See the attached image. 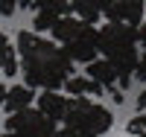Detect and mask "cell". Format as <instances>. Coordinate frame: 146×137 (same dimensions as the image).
<instances>
[{"label": "cell", "instance_id": "1", "mask_svg": "<svg viewBox=\"0 0 146 137\" xmlns=\"http://www.w3.org/2000/svg\"><path fill=\"white\" fill-rule=\"evenodd\" d=\"M15 53L21 61L27 88H44V91H62L64 82L73 76V61L64 56V50L41 38L38 32L21 29L15 38Z\"/></svg>", "mask_w": 146, "mask_h": 137}, {"label": "cell", "instance_id": "2", "mask_svg": "<svg viewBox=\"0 0 146 137\" xmlns=\"http://www.w3.org/2000/svg\"><path fill=\"white\" fill-rule=\"evenodd\" d=\"M100 53L117 73V88H126L135 76L140 50H137V29L126 23H105L100 29Z\"/></svg>", "mask_w": 146, "mask_h": 137}, {"label": "cell", "instance_id": "3", "mask_svg": "<svg viewBox=\"0 0 146 137\" xmlns=\"http://www.w3.org/2000/svg\"><path fill=\"white\" fill-rule=\"evenodd\" d=\"M50 32H53V38L62 44L64 56L73 64H91V61L100 56V29L91 26V23H82L76 18L64 15Z\"/></svg>", "mask_w": 146, "mask_h": 137}, {"label": "cell", "instance_id": "4", "mask_svg": "<svg viewBox=\"0 0 146 137\" xmlns=\"http://www.w3.org/2000/svg\"><path fill=\"white\" fill-rule=\"evenodd\" d=\"M62 122H64V131H70L73 137H105L114 126V114L88 96L82 99L67 96V114Z\"/></svg>", "mask_w": 146, "mask_h": 137}, {"label": "cell", "instance_id": "5", "mask_svg": "<svg viewBox=\"0 0 146 137\" xmlns=\"http://www.w3.org/2000/svg\"><path fill=\"white\" fill-rule=\"evenodd\" d=\"M6 131L12 137H58V126L47 120L38 108H27L6 117Z\"/></svg>", "mask_w": 146, "mask_h": 137}, {"label": "cell", "instance_id": "6", "mask_svg": "<svg viewBox=\"0 0 146 137\" xmlns=\"http://www.w3.org/2000/svg\"><path fill=\"white\" fill-rule=\"evenodd\" d=\"M96 3L108 23H126L137 29V23L146 15V0H96Z\"/></svg>", "mask_w": 146, "mask_h": 137}, {"label": "cell", "instance_id": "7", "mask_svg": "<svg viewBox=\"0 0 146 137\" xmlns=\"http://www.w3.org/2000/svg\"><path fill=\"white\" fill-rule=\"evenodd\" d=\"M38 111H41L47 120L62 122L64 114H67V96L58 93V91H44V93L38 96Z\"/></svg>", "mask_w": 146, "mask_h": 137}, {"label": "cell", "instance_id": "8", "mask_svg": "<svg viewBox=\"0 0 146 137\" xmlns=\"http://www.w3.org/2000/svg\"><path fill=\"white\" fill-rule=\"evenodd\" d=\"M85 73H88V79H91L94 85H100L102 91L117 88V73H114V67L108 64L105 58H94L91 64H85Z\"/></svg>", "mask_w": 146, "mask_h": 137}, {"label": "cell", "instance_id": "9", "mask_svg": "<svg viewBox=\"0 0 146 137\" xmlns=\"http://www.w3.org/2000/svg\"><path fill=\"white\" fill-rule=\"evenodd\" d=\"M35 102V91L27 88V85H12V88H6V96H3V105L9 114H18V111H27L32 108Z\"/></svg>", "mask_w": 146, "mask_h": 137}, {"label": "cell", "instance_id": "10", "mask_svg": "<svg viewBox=\"0 0 146 137\" xmlns=\"http://www.w3.org/2000/svg\"><path fill=\"white\" fill-rule=\"evenodd\" d=\"M67 6H70V12H73V15H76V21L91 23V26L102 18L100 3H96V0H67Z\"/></svg>", "mask_w": 146, "mask_h": 137}, {"label": "cell", "instance_id": "11", "mask_svg": "<svg viewBox=\"0 0 146 137\" xmlns=\"http://www.w3.org/2000/svg\"><path fill=\"white\" fill-rule=\"evenodd\" d=\"M0 73H6V76L18 73V53H15V44L9 41L6 32H0Z\"/></svg>", "mask_w": 146, "mask_h": 137}, {"label": "cell", "instance_id": "12", "mask_svg": "<svg viewBox=\"0 0 146 137\" xmlns=\"http://www.w3.org/2000/svg\"><path fill=\"white\" fill-rule=\"evenodd\" d=\"M64 91L70 93V99H82V96H91V93H102V88L94 85L88 76H70L64 82Z\"/></svg>", "mask_w": 146, "mask_h": 137}, {"label": "cell", "instance_id": "13", "mask_svg": "<svg viewBox=\"0 0 146 137\" xmlns=\"http://www.w3.org/2000/svg\"><path fill=\"white\" fill-rule=\"evenodd\" d=\"M29 9L44 12V15H53V18H64L70 12L67 0H29Z\"/></svg>", "mask_w": 146, "mask_h": 137}, {"label": "cell", "instance_id": "14", "mask_svg": "<svg viewBox=\"0 0 146 137\" xmlns=\"http://www.w3.org/2000/svg\"><path fill=\"white\" fill-rule=\"evenodd\" d=\"M126 131H129L131 137H146V114H137L135 120H129Z\"/></svg>", "mask_w": 146, "mask_h": 137}, {"label": "cell", "instance_id": "15", "mask_svg": "<svg viewBox=\"0 0 146 137\" xmlns=\"http://www.w3.org/2000/svg\"><path fill=\"white\" fill-rule=\"evenodd\" d=\"M21 6H23V9H29V0H0V15L9 18V15H15Z\"/></svg>", "mask_w": 146, "mask_h": 137}, {"label": "cell", "instance_id": "16", "mask_svg": "<svg viewBox=\"0 0 146 137\" xmlns=\"http://www.w3.org/2000/svg\"><path fill=\"white\" fill-rule=\"evenodd\" d=\"M137 50H140V58H146V21H140L137 23Z\"/></svg>", "mask_w": 146, "mask_h": 137}, {"label": "cell", "instance_id": "17", "mask_svg": "<svg viewBox=\"0 0 146 137\" xmlns=\"http://www.w3.org/2000/svg\"><path fill=\"white\" fill-rule=\"evenodd\" d=\"M137 111H140V114H146V88L137 93Z\"/></svg>", "mask_w": 146, "mask_h": 137}, {"label": "cell", "instance_id": "18", "mask_svg": "<svg viewBox=\"0 0 146 137\" xmlns=\"http://www.w3.org/2000/svg\"><path fill=\"white\" fill-rule=\"evenodd\" d=\"M3 96H6V88L0 85V108H3Z\"/></svg>", "mask_w": 146, "mask_h": 137}, {"label": "cell", "instance_id": "19", "mask_svg": "<svg viewBox=\"0 0 146 137\" xmlns=\"http://www.w3.org/2000/svg\"><path fill=\"white\" fill-rule=\"evenodd\" d=\"M58 137H73V134H70V131H64V128H62V131H58Z\"/></svg>", "mask_w": 146, "mask_h": 137}]
</instances>
